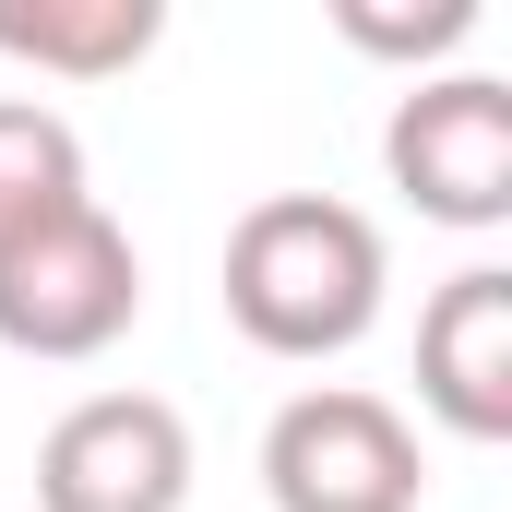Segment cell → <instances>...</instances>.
Segmentation results:
<instances>
[{"mask_svg": "<svg viewBox=\"0 0 512 512\" xmlns=\"http://www.w3.org/2000/svg\"><path fill=\"white\" fill-rule=\"evenodd\" d=\"M262 501L274 512H417L429 501V453L417 417L370 382H310L274 405L262 429Z\"/></svg>", "mask_w": 512, "mask_h": 512, "instance_id": "obj_3", "label": "cell"}, {"mask_svg": "<svg viewBox=\"0 0 512 512\" xmlns=\"http://www.w3.org/2000/svg\"><path fill=\"white\" fill-rule=\"evenodd\" d=\"M155 36H167V0H0V60L60 84H108L155 60Z\"/></svg>", "mask_w": 512, "mask_h": 512, "instance_id": "obj_7", "label": "cell"}, {"mask_svg": "<svg viewBox=\"0 0 512 512\" xmlns=\"http://www.w3.org/2000/svg\"><path fill=\"white\" fill-rule=\"evenodd\" d=\"M72 203H96V179H84V131L60 120L48 96H0V251H12L24 227L72 215Z\"/></svg>", "mask_w": 512, "mask_h": 512, "instance_id": "obj_8", "label": "cell"}, {"mask_svg": "<svg viewBox=\"0 0 512 512\" xmlns=\"http://www.w3.org/2000/svg\"><path fill=\"white\" fill-rule=\"evenodd\" d=\"M131 322H143V251L108 203H72L0 251V346L12 358L72 370V358H108Z\"/></svg>", "mask_w": 512, "mask_h": 512, "instance_id": "obj_2", "label": "cell"}, {"mask_svg": "<svg viewBox=\"0 0 512 512\" xmlns=\"http://www.w3.org/2000/svg\"><path fill=\"white\" fill-rule=\"evenodd\" d=\"M334 36L370 48V60L429 72V60H453V48L477 36V0H334Z\"/></svg>", "mask_w": 512, "mask_h": 512, "instance_id": "obj_9", "label": "cell"}, {"mask_svg": "<svg viewBox=\"0 0 512 512\" xmlns=\"http://www.w3.org/2000/svg\"><path fill=\"white\" fill-rule=\"evenodd\" d=\"M36 512H191V417L167 393H84L36 441Z\"/></svg>", "mask_w": 512, "mask_h": 512, "instance_id": "obj_5", "label": "cell"}, {"mask_svg": "<svg viewBox=\"0 0 512 512\" xmlns=\"http://www.w3.org/2000/svg\"><path fill=\"white\" fill-rule=\"evenodd\" d=\"M417 405L453 441H512V274L465 262L417 310Z\"/></svg>", "mask_w": 512, "mask_h": 512, "instance_id": "obj_6", "label": "cell"}, {"mask_svg": "<svg viewBox=\"0 0 512 512\" xmlns=\"http://www.w3.org/2000/svg\"><path fill=\"white\" fill-rule=\"evenodd\" d=\"M382 167L429 227H512V84L501 72H417L382 120Z\"/></svg>", "mask_w": 512, "mask_h": 512, "instance_id": "obj_4", "label": "cell"}, {"mask_svg": "<svg viewBox=\"0 0 512 512\" xmlns=\"http://www.w3.org/2000/svg\"><path fill=\"white\" fill-rule=\"evenodd\" d=\"M215 298L262 358H346V346H370V322L393 298V251L334 191H262L227 227Z\"/></svg>", "mask_w": 512, "mask_h": 512, "instance_id": "obj_1", "label": "cell"}]
</instances>
